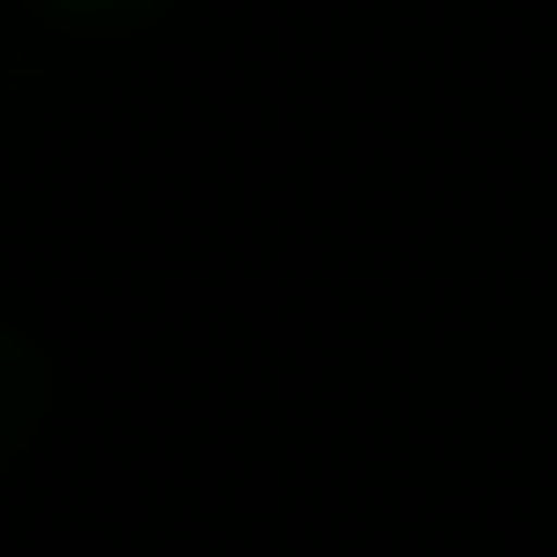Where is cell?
<instances>
[{
    "label": "cell",
    "mask_w": 557,
    "mask_h": 557,
    "mask_svg": "<svg viewBox=\"0 0 557 557\" xmlns=\"http://www.w3.org/2000/svg\"><path fill=\"white\" fill-rule=\"evenodd\" d=\"M70 9H153V0H70Z\"/></svg>",
    "instance_id": "cell-1"
}]
</instances>
